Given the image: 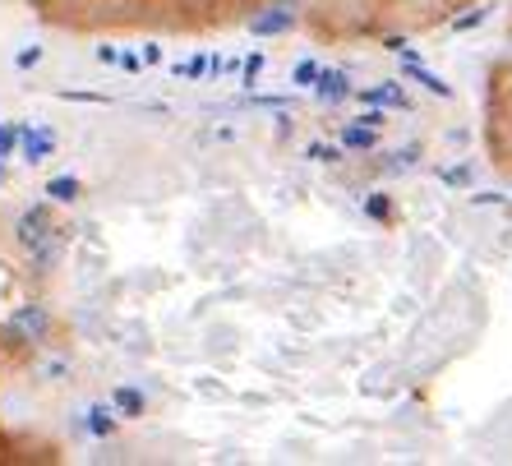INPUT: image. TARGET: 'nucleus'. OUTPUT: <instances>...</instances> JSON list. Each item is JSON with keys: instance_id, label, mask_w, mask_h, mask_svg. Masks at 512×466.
Instances as JSON below:
<instances>
[{"instance_id": "obj_19", "label": "nucleus", "mask_w": 512, "mask_h": 466, "mask_svg": "<svg viewBox=\"0 0 512 466\" xmlns=\"http://www.w3.org/2000/svg\"><path fill=\"white\" fill-rule=\"evenodd\" d=\"M310 157H314V162H333L337 148H328V144H310Z\"/></svg>"}, {"instance_id": "obj_17", "label": "nucleus", "mask_w": 512, "mask_h": 466, "mask_svg": "<svg viewBox=\"0 0 512 466\" xmlns=\"http://www.w3.org/2000/svg\"><path fill=\"white\" fill-rule=\"evenodd\" d=\"M485 19H489V10H471V14H462V19H457V33H466V28H480V24H485Z\"/></svg>"}, {"instance_id": "obj_4", "label": "nucleus", "mask_w": 512, "mask_h": 466, "mask_svg": "<svg viewBox=\"0 0 512 466\" xmlns=\"http://www.w3.org/2000/svg\"><path fill=\"white\" fill-rule=\"evenodd\" d=\"M314 97H319L323 107H337V102H346V97H356V88H351V79H346L342 70H319V79H314Z\"/></svg>"}, {"instance_id": "obj_21", "label": "nucleus", "mask_w": 512, "mask_h": 466, "mask_svg": "<svg viewBox=\"0 0 512 466\" xmlns=\"http://www.w3.org/2000/svg\"><path fill=\"white\" fill-rule=\"evenodd\" d=\"M97 60H102V65H116L120 51H116V47H97Z\"/></svg>"}, {"instance_id": "obj_14", "label": "nucleus", "mask_w": 512, "mask_h": 466, "mask_svg": "<svg viewBox=\"0 0 512 466\" xmlns=\"http://www.w3.org/2000/svg\"><path fill=\"white\" fill-rule=\"evenodd\" d=\"M365 213H370L374 222H388V217H393V204H388L383 194H370V199H365Z\"/></svg>"}, {"instance_id": "obj_1", "label": "nucleus", "mask_w": 512, "mask_h": 466, "mask_svg": "<svg viewBox=\"0 0 512 466\" xmlns=\"http://www.w3.org/2000/svg\"><path fill=\"white\" fill-rule=\"evenodd\" d=\"M14 236H19V245H24L28 254H33L37 268H51V263L60 259V227L51 222V208H47V204L28 208V213L19 217Z\"/></svg>"}, {"instance_id": "obj_7", "label": "nucleus", "mask_w": 512, "mask_h": 466, "mask_svg": "<svg viewBox=\"0 0 512 466\" xmlns=\"http://www.w3.org/2000/svg\"><path fill=\"white\" fill-rule=\"evenodd\" d=\"M406 74H411L416 84H425L434 97H453V88L443 84V79H439V74H434V70H425V65H420V60L411 56V51H406Z\"/></svg>"}, {"instance_id": "obj_8", "label": "nucleus", "mask_w": 512, "mask_h": 466, "mask_svg": "<svg viewBox=\"0 0 512 466\" xmlns=\"http://www.w3.org/2000/svg\"><path fill=\"white\" fill-rule=\"evenodd\" d=\"M111 407H116L125 420H139L143 416V393L139 388H116V393H111Z\"/></svg>"}, {"instance_id": "obj_9", "label": "nucleus", "mask_w": 512, "mask_h": 466, "mask_svg": "<svg viewBox=\"0 0 512 466\" xmlns=\"http://www.w3.org/2000/svg\"><path fill=\"white\" fill-rule=\"evenodd\" d=\"M342 148H351V153H370L374 148V125H346Z\"/></svg>"}, {"instance_id": "obj_23", "label": "nucleus", "mask_w": 512, "mask_h": 466, "mask_svg": "<svg viewBox=\"0 0 512 466\" xmlns=\"http://www.w3.org/2000/svg\"><path fill=\"white\" fill-rule=\"evenodd\" d=\"M0 185H5V167H0Z\"/></svg>"}, {"instance_id": "obj_2", "label": "nucleus", "mask_w": 512, "mask_h": 466, "mask_svg": "<svg viewBox=\"0 0 512 466\" xmlns=\"http://www.w3.org/2000/svg\"><path fill=\"white\" fill-rule=\"evenodd\" d=\"M10 333L19 337V342H42V337L51 333V314L42 310V305H19L10 319Z\"/></svg>"}, {"instance_id": "obj_18", "label": "nucleus", "mask_w": 512, "mask_h": 466, "mask_svg": "<svg viewBox=\"0 0 512 466\" xmlns=\"http://www.w3.org/2000/svg\"><path fill=\"white\" fill-rule=\"evenodd\" d=\"M37 60H42V47H24L19 56H14V65H19V70H33Z\"/></svg>"}, {"instance_id": "obj_3", "label": "nucleus", "mask_w": 512, "mask_h": 466, "mask_svg": "<svg viewBox=\"0 0 512 466\" xmlns=\"http://www.w3.org/2000/svg\"><path fill=\"white\" fill-rule=\"evenodd\" d=\"M19 148H24V162H28V167H37V162H47V157L56 153V134H51L47 125H24V139H19Z\"/></svg>"}, {"instance_id": "obj_5", "label": "nucleus", "mask_w": 512, "mask_h": 466, "mask_svg": "<svg viewBox=\"0 0 512 466\" xmlns=\"http://www.w3.org/2000/svg\"><path fill=\"white\" fill-rule=\"evenodd\" d=\"M291 28H296V14L291 10H263L250 19L254 37H282V33H291Z\"/></svg>"}, {"instance_id": "obj_12", "label": "nucleus", "mask_w": 512, "mask_h": 466, "mask_svg": "<svg viewBox=\"0 0 512 466\" xmlns=\"http://www.w3.org/2000/svg\"><path fill=\"white\" fill-rule=\"evenodd\" d=\"M319 70H323L319 60H300L296 70H291V84H296V88H314V79H319Z\"/></svg>"}, {"instance_id": "obj_20", "label": "nucleus", "mask_w": 512, "mask_h": 466, "mask_svg": "<svg viewBox=\"0 0 512 466\" xmlns=\"http://www.w3.org/2000/svg\"><path fill=\"white\" fill-rule=\"evenodd\" d=\"M116 65H120V70H130V74H134V70H143V60H139V56H134V51H125V56H120V60H116Z\"/></svg>"}, {"instance_id": "obj_11", "label": "nucleus", "mask_w": 512, "mask_h": 466, "mask_svg": "<svg viewBox=\"0 0 512 466\" xmlns=\"http://www.w3.org/2000/svg\"><path fill=\"white\" fill-rule=\"evenodd\" d=\"M88 434H97V439L116 434V407H93L88 411Z\"/></svg>"}, {"instance_id": "obj_22", "label": "nucleus", "mask_w": 512, "mask_h": 466, "mask_svg": "<svg viewBox=\"0 0 512 466\" xmlns=\"http://www.w3.org/2000/svg\"><path fill=\"white\" fill-rule=\"evenodd\" d=\"M162 60V47H143V65H157Z\"/></svg>"}, {"instance_id": "obj_10", "label": "nucleus", "mask_w": 512, "mask_h": 466, "mask_svg": "<svg viewBox=\"0 0 512 466\" xmlns=\"http://www.w3.org/2000/svg\"><path fill=\"white\" fill-rule=\"evenodd\" d=\"M79 190H84V185H79L74 176H56V180H47L51 204H74V199H79Z\"/></svg>"}, {"instance_id": "obj_6", "label": "nucleus", "mask_w": 512, "mask_h": 466, "mask_svg": "<svg viewBox=\"0 0 512 466\" xmlns=\"http://www.w3.org/2000/svg\"><path fill=\"white\" fill-rule=\"evenodd\" d=\"M360 102H370V107H397V111H406V93L397 84H374V88H365V93H356Z\"/></svg>"}, {"instance_id": "obj_13", "label": "nucleus", "mask_w": 512, "mask_h": 466, "mask_svg": "<svg viewBox=\"0 0 512 466\" xmlns=\"http://www.w3.org/2000/svg\"><path fill=\"white\" fill-rule=\"evenodd\" d=\"M19 139H24V125H0V162H5V157H14Z\"/></svg>"}, {"instance_id": "obj_16", "label": "nucleus", "mask_w": 512, "mask_h": 466, "mask_svg": "<svg viewBox=\"0 0 512 466\" xmlns=\"http://www.w3.org/2000/svg\"><path fill=\"white\" fill-rule=\"evenodd\" d=\"M259 74H263V51H254V56L245 60V88L259 84Z\"/></svg>"}, {"instance_id": "obj_15", "label": "nucleus", "mask_w": 512, "mask_h": 466, "mask_svg": "<svg viewBox=\"0 0 512 466\" xmlns=\"http://www.w3.org/2000/svg\"><path fill=\"white\" fill-rule=\"evenodd\" d=\"M208 70H213V60H203V56H194V60H185V65H180V74H185V79H203Z\"/></svg>"}]
</instances>
